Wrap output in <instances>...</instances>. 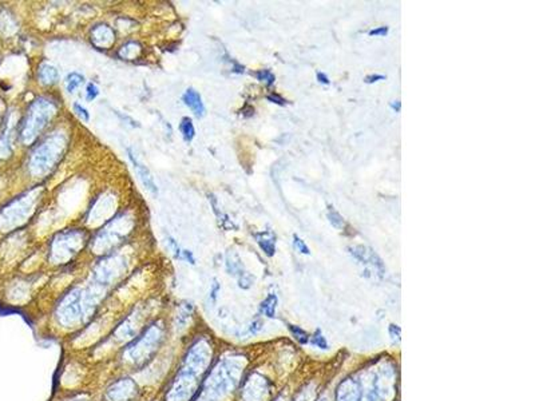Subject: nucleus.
Masks as SVG:
<instances>
[{
  "label": "nucleus",
  "instance_id": "15",
  "mask_svg": "<svg viewBox=\"0 0 535 401\" xmlns=\"http://www.w3.org/2000/svg\"><path fill=\"white\" fill-rule=\"evenodd\" d=\"M391 106H393V109H394V110H397V112L400 110V102H399V101H395L394 103H393Z\"/></svg>",
  "mask_w": 535,
  "mask_h": 401
},
{
  "label": "nucleus",
  "instance_id": "5",
  "mask_svg": "<svg viewBox=\"0 0 535 401\" xmlns=\"http://www.w3.org/2000/svg\"><path fill=\"white\" fill-rule=\"evenodd\" d=\"M85 78L78 73H71L66 78V88L69 92H74L78 87L84 83Z\"/></svg>",
  "mask_w": 535,
  "mask_h": 401
},
{
  "label": "nucleus",
  "instance_id": "11",
  "mask_svg": "<svg viewBox=\"0 0 535 401\" xmlns=\"http://www.w3.org/2000/svg\"><path fill=\"white\" fill-rule=\"evenodd\" d=\"M388 34V29L387 27H379V29H371L369 31V35L371 36H377V35H380V36H386Z\"/></svg>",
  "mask_w": 535,
  "mask_h": 401
},
{
  "label": "nucleus",
  "instance_id": "8",
  "mask_svg": "<svg viewBox=\"0 0 535 401\" xmlns=\"http://www.w3.org/2000/svg\"><path fill=\"white\" fill-rule=\"evenodd\" d=\"M99 95V88L94 83H88L87 90H86V99L87 101H94Z\"/></svg>",
  "mask_w": 535,
  "mask_h": 401
},
{
  "label": "nucleus",
  "instance_id": "2",
  "mask_svg": "<svg viewBox=\"0 0 535 401\" xmlns=\"http://www.w3.org/2000/svg\"><path fill=\"white\" fill-rule=\"evenodd\" d=\"M182 101L195 113V115L197 116L205 115V106L202 98L195 88H188L182 96Z\"/></svg>",
  "mask_w": 535,
  "mask_h": 401
},
{
  "label": "nucleus",
  "instance_id": "14",
  "mask_svg": "<svg viewBox=\"0 0 535 401\" xmlns=\"http://www.w3.org/2000/svg\"><path fill=\"white\" fill-rule=\"evenodd\" d=\"M268 99L272 101L273 103H277V105H284V103H285V101H284L282 98H280V96H277V95H269Z\"/></svg>",
  "mask_w": 535,
  "mask_h": 401
},
{
  "label": "nucleus",
  "instance_id": "4",
  "mask_svg": "<svg viewBox=\"0 0 535 401\" xmlns=\"http://www.w3.org/2000/svg\"><path fill=\"white\" fill-rule=\"evenodd\" d=\"M179 130H181V134L184 137V140L186 142H192L193 138L196 137V130H195V125L192 122L190 118L185 116L181 123H179Z\"/></svg>",
  "mask_w": 535,
  "mask_h": 401
},
{
  "label": "nucleus",
  "instance_id": "9",
  "mask_svg": "<svg viewBox=\"0 0 535 401\" xmlns=\"http://www.w3.org/2000/svg\"><path fill=\"white\" fill-rule=\"evenodd\" d=\"M74 112H75V114L78 115V116H79L82 120H85V122H87V120L90 119V114L87 113V110H86L84 106H81V105H78V103L74 105Z\"/></svg>",
  "mask_w": 535,
  "mask_h": 401
},
{
  "label": "nucleus",
  "instance_id": "6",
  "mask_svg": "<svg viewBox=\"0 0 535 401\" xmlns=\"http://www.w3.org/2000/svg\"><path fill=\"white\" fill-rule=\"evenodd\" d=\"M256 77H257L258 81L266 83L268 86H271V85L275 83V75H273L269 70H261V71H258V73L256 74Z\"/></svg>",
  "mask_w": 535,
  "mask_h": 401
},
{
  "label": "nucleus",
  "instance_id": "3",
  "mask_svg": "<svg viewBox=\"0 0 535 401\" xmlns=\"http://www.w3.org/2000/svg\"><path fill=\"white\" fill-rule=\"evenodd\" d=\"M39 77L45 85H53L58 81V71L50 64H43L39 71Z\"/></svg>",
  "mask_w": 535,
  "mask_h": 401
},
{
  "label": "nucleus",
  "instance_id": "1",
  "mask_svg": "<svg viewBox=\"0 0 535 401\" xmlns=\"http://www.w3.org/2000/svg\"><path fill=\"white\" fill-rule=\"evenodd\" d=\"M127 153H129L130 161L133 162L134 168L137 169V172H138V175H140V178H141L143 186H145L151 194L157 196V194H158V187H157V185H155V182H154V178H153L151 172H149V169H147L146 166H143V165H141V164L138 162V159L134 157V154H133V151H132L130 148L127 150Z\"/></svg>",
  "mask_w": 535,
  "mask_h": 401
},
{
  "label": "nucleus",
  "instance_id": "12",
  "mask_svg": "<svg viewBox=\"0 0 535 401\" xmlns=\"http://www.w3.org/2000/svg\"><path fill=\"white\" fill-rule=\"evenodd\" d=\"M386 77L384 75H369L366 77V83H373V82H377V81H383Z\"/></svg>",
  "mask_w": 535,
  "mask_h": 401
},
{
  "label": "nucleus",
  "instance_id": "13",
  "mask_svg": "<svg viewBox=\"0 0 535 401\" xmlns=\"http://www.w3.org/2000/svg\"><path fill=\"white\" fill-rule=\"evenodd\" d=\"M317 79H319V82H320V83L329 85V79H328V77H327L325 74H323V73H317Z\"/></svg>",
  "mask_w": 535,
  "mask_h": 401
},
{
  "label": "nucleus",
  "instance_id": "10",
  "mask_svg": "<svg viewBox=\"0 0 535 401\" xmlns=\"http://www.w3.org/2000/svg\"><path fill=\"white\" fill-rule=\"evenodd\" d=\"M295 246L304 255H310V249L307 248V245L304 244V241L301 238H299L297 235H295Z\"/></svg>",
  "mask_w": 535,
  "mask_h": 401
},
{
  "label": "nucleus",
  "instance_id": "7",
  "mask_svg": "<svg viewBox=\"0 0 535 401\" xmlns=\"http://www.w3.org/2000/svg\"><path fill=\"white\" fill-rule=\"evenodd\" d=\"M328 218H329L331 224H332L335 228H341V227H343V224H344V221H343V217L338 214L336 210H334V209L329 211V214H328Z\"/></svg>",
  "mask_w": 535,
  "mask_h": 401
}]
</instances>
